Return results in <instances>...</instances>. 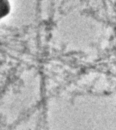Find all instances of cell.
<instances>
[{
    "label": "cell",
    "mask_w": 116,
    "mask_h": 130,
    "mask_svg": "<svg viewBox=\"0 0 116 130\" xmlns=\"http://www.w3.org/2000/svg\"><path fill=\"white\" fill-rule=\"evenodd\" d=\"M10 10V4L8 0H0V19L8 14Z\"/></svg>",
    "instance_id": "6da1fadb"
}]
</instances>
